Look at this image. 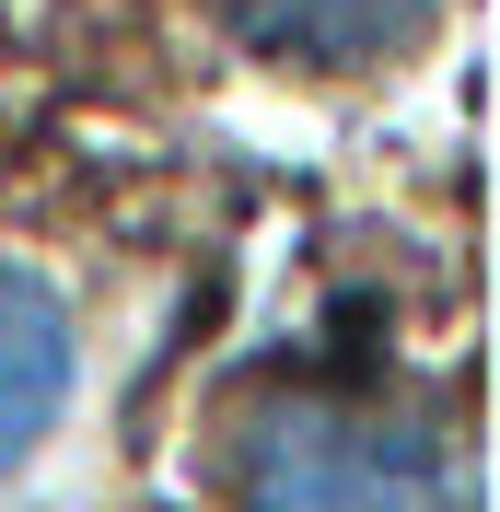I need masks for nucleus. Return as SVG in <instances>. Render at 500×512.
Listing matches in <instances>:
<instances>
[{
    "label": "nucleus",
    "mask_w": 500,
    "mask_h": 512,
    "mask_svg": "<svg viewBox=\"0 0 500 512\" xmlns=\"http://www.w3.org/2000/svg\"><path fill=\"white\" fill-rule=\"evenodd\" d=\"M245 512H477L466 454L361 396H268L245 419Z\"/></svg>",
    "instance_id": "f257e3e1"
},
{
    "label": "nucleus",
    "mask_w": 500,
    "mask_h": 512,
    "mask_svg": "<svg viewBox=\"0 0 500 512\" xmlns=\"http://www.w3.org/2000/svg\"><path fill=\"white\" fill-rule=\"evenodd\" d=\"M70 373H82V350H70V303L35 280V268H0V478L59 431Z\"/></svg>",
    "instance_id": "f03ea898"
},
{
    "label": "nucleus",
    "mask_w": 500,
    "mask_h": 512,
    "mask_svg": "<svg viewBox=\"0 0 500 512\" xmlns=\"http://www.w3.org/2000/svg\"><path fill=\"white\" fill-rule=\"evenodd\" d=\"M221 24L268 47V59H303V70H349V59H384L431 24V0H210Z\"/></svg>",
    "instance_id": "7ed1b4c3"
}]
</instances>
